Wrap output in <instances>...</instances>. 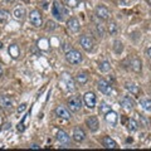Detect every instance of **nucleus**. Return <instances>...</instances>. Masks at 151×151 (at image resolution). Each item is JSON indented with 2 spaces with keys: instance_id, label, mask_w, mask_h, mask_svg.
I'll return each instance as SVG.
<instances>
[{
  "instance_id": "412c9836",
  "label": "nucleus",
  "mask_w": 151,
  "mask_h": 151,
  "mask_svg": "<svg viewBox=\"0 0 151 151\" xmlns=\"http://www.w3.org/2000/svg\"><path fill=\"white\" fill-rule=\"evenodd\" d=\"M25 9L24 8H15L14 9V12H13V15H14V18L15 19H18V20H23V19L25 18Z\"/></svg>"
},
{
  "instance_id": "f3484780",
  "label": "nucleus",
  "mask_w": 151,
  "mask_h": 151,
  "mask_svg": "<svg viewBox=\"0 0 151 151\" xmlns=\"http://www.w3.org/2000/svg\"><path fill=\"white\" fill-rule=\"evenodd\" d=\"M57 140H58L62 145H69V141H70L69 136L62 130H59L58 132H57Z\"/></svg>"
},
{
  "instance_id": "4be33fe9",
  "label": "nucleus",
  "mask_w": 151,
  "mask_h": 151,
  "mask_svg": "<svg viewBox=\"0 0 151 151\" xmlns=\"http://www.w3.org/2000/svg\"><path fill=\"white\" fill-rule=\"evenodd\" d=\"M87 81H88V76H87V73L79 72V73H77V76H76V82H77L78 84H81V86L86 84Z\"/></svg>"
},
{
  "instance_id": "4468645a",
  "label": "nucleus",
  "mask_w": 151,
  "mask_h": 151,
  "mask_svg": "<svg viewBox=\"0 0 151 151\" xmlns=\"http://www.w3.org/2000/svg\"><path fill=\"white\" fill-rule=\"evenodd\" d=\"M0 107L4 110H12L13 108V101L9 96H0Z\"/></svg>"
},
{
  "instance_id": "473e14b6",
  "label": "nucleus",
  "mask_w": 151,
  "mask_h": 151,
  "mask_svg": "<svg viewBox=\"0 0 151 151\" xmlns=\"http://www.w3.org/2000/svg\"><path fill=\"white\" fill-rule=\"evenodd\" d=\"M55 28H57V25H55L54 22H50L49 20L48 23H47V30H54Z\"/></svg>"
},
{
  "instance_id": "c85d7f7f",
  "label": "nucleus",
  "mask_w": 151,
  "mask_h": 151,
  "mask_svg": "<svg viewBox=\"0 0 151 151\" xmlns=\"http://www.w3.org/2000/svg\"><path fill=\"white\" fill-rule=\"evenodd\" d=\"M8 19H9V13L0 9V24H4V23H6Z\"/></svg>"
},
{
  "instance_id": "c756f323",
  "label": "nucleus",
  "mask_w": 151,
  "mask_h": 151,
  "mask_svg": "<svg viewBox=\"0 0 151 151\" xmlns=\"http://www.w3.org/2000/svg\"><path fill=\"white\" fill-rule=\"evenodd\" d=\"M108 111H111V107L108 106L106 102H102V103H101V106H100V112L103 113V115H106Z\"/></svg>"
},
{
  "instance_id": "5701e85b",
  "label": "nucleus",
  "mask_w": 151,
  "mask_h": 151,
  "mask_svg": "<svg viewBox=\"0 0 151 151\" xmlns=\"http://www.w3.org/2000/svg\"><path fill=\"white\" fill-rule=\"evenodd\" d=\"M9 54L12 55V58L17 59L19 55H20V50H19V47L17 44H12L9 45Z\"/></svg>"
},
{
  "instance_id": "a211bd4d",
  "label": "nucleus",
  "mask_w": 151,
  "mask_h": 151,
  "mask_svg": "<svg viewBox=\"0 0 151 151\" xmlns=\"http://www.w3.org/2000/svg\"><path fill=\"white\" fill-rule=\"evenodd\" d=\"M125 87H126L127 91H129L131 94H134V96H137V94L140 93L139 86L136 83H134V82H126L125 83Z\"/></svg>"
},
{
  "instance_id": "1a4fd4ad",
  "label": "nucleus",
  "mask_w": 151,
  "mask_h": 151,
  "mask_svg": "<svg viewBox=\"0 0 151 151\" xmlns=\"http://www.w3.org/2000/svg\"><path fill=\"white\" fill-rule=\"evenodd\" d=\"M83 100H84V103H86V106L88 108H94L96 107V96H94L93 92H87L83 96Z\"/></svg>"
},
{
  "instance_id": "72a5a7b5",
  "label": "nucleus",
  "mask_w": 151,
  "mask_h": 151,
  "mask_svg": "<svg viewBox=\"0 0 151 151\" xmlns=\"http://www.w3.org/2000/svg\"><path fill=\"white\" fill-rule=\"evenodd\" d=\"M24 120H25V117H24V119H23V121H22L20 124L18 125V127H17V129H18L19 131H24Z\"/></svg>"
},
{
  "instance_id": "58836bf2",
  "label": "nucleus",
  "mask_w": 151,
  "mask_h": 151,
  "mask_svg": "<svg viewBox=\"0 0 151 151\" xmlns=\"http://www.w3.org/2000/svg\"><path fill=\"white\" fill-rule=\"evenodd\" d=\"M146 1H147V4H149L150 6H151V0H146Z\"/></svg>"
},
{
  "instance_id": "bb28decb",
  "label": "nucleus",
  "mask_w": 151,
  "mask_h": 151,
  "mask_svg": "<svg viewBox=\"0 0 151 151\" xmlns=\"http://www.w3.org/2000/svg\"><path fill=\"white\" fill-rule=\"evenodd\" d=\"M98 68H100V70L101 72H110V69H111V65H110V63L107 62V60H103V62H101L100 63V65H98Z\"/></svg>"
},
{
  "instance_id": "b1692460",
  "label": "nucleus",
  "mask_w": 151,
  "mask_h": 151,
  "mask_svg": "<svg viewBox=\"0 0 151 151\" xmlns=\"http://www.w3.org/2000/svg\"><path fill=\"white\" fill-rule=\"evenodd\" d=\"M140 105L142 106L144 110L146 111H151V100H149V98H141L140 100Z\"/></svg>"
},
{
  "instance_id": "ddd939ff",
  "label": "nucleus",
  "mask_w": 151,
  "mask_h": 151,
  "mask_svg": "<svg viewBox=\"0 0 151 151\" xmlns=\"http://www.w3.org/2000/svg\"><path fill=\"white\" fill-rule=\"evenodd\" d=\"M121 106L127 111H131L135 107V101L130 96H124L121 98Z\"/></svg>"
},
{
  "instance_id": "4c0bfd02",
  "label": "nucleus",
  "mask_w": 151,
  "mask_h": 151,
  "mask_svg": "<svg viewBox=\"0 0 151 151\" xmlns=\"http://www.w3.org/2000/svg\"><path fill=\"white\" fill-rule=\"evenodd\" d=\"M147 54H149V57L151 58V48H149V49H147Z\"/></svg>"
},
{
  "instance_id": "cd10ccee",
  "label": "nucleus",
  "mask_w": 151,
  "mask_h": 151,
  "mask_svg": "<svg viewBox=\"0 0 151 151\" xmlns=\"http://www.w3.org/2000/svg\"><path fill=\"white\" fill-rule=\"evenodd\" d=\"M117 30H119V27H117V24L115 22H111L110 24H108V33H110L111 35H115Z\"/></svg>"
},
{
  "instance_id": "7ed1b4c3",
  "label": "nucleus",
  "mask_w": 151,
  "mask_h": 151,
  "mask_svg": "<svg viewBox=\"0 0 151 151\" xmlns=\"http://www.w3.org/2000/svg\"><path fill=\"white\" fill-rule=\"evenodd\" d=\"M68 108L72 112H78L82 108V100L78 96H73L68 100Z\"/></svg>"
},
{
  "instance_id": "423d86ee",
  "label": "nucleus",
  "mask_w": 151,
  "mask_h": 151,
  "mask_svg": "<svg viewBox=\"0 0 151 151\" xmlns=\"http://www.w3.org/2000/svg\"><path fill=\"white\" fill-rule=\"evenodd\" d=\"M79 43H81L82 45V48L86 50V52H91L93 49V39L91 37H88V35H83L81 38V40H79Z\"/></svg>"
},
{
  "instance_id": "7c9ffc66",
  "label": "nucleus",
  "mask_w": 151,
  "mask_h": 151,
  "mask_svg": "<svg viewBox=\"0 0 151 151\" xmlns=\"http://www.w3.org/2000/svg\"><path fill=\"white\" fill-rule=\"evenodd\" d=\"M64 3L67 4V6H69V8H76V6H78L79 0H64Z\"/></svg>"
},
{
  "instance_id": "f03ea898",
  "label": "nucleus",
  "mask_w": 151,
  "mask_h": 151,
  "mask_svg": "<svg viewBox=\"0 0 151 151\" xmlns=\"http://www.w3.org/2000/svg\"><path fill=\"white\" fill-rule=\"evenodd\" d=\"M65 58H67V60L70 63V64H79L82 62V54L79 53L78 50L76 49H69L67 53H65Z\"/></svg>"
},
{
  "instance_id": "ea45409f",
  "label": "nucleus",
  "mask_w": 151,
  "mask_h": 151,
  "mask_svg": "<svg viewBox=\"0 0 151 151\" xmlns=\"http://www.w3.org/2000/svg\"><path fill=\"white\" fill-rule=\"evenodd\" d=\"M5 1H8V3H13L14 0H5Z\"/></svg>"
},
{
  "instance_id": "f257e3e1",
  "label": "nucleus",
  "mask_w": 151,
  "mask_h": 151,
  "mask_svg": "<svg viewBox=\"0 0 151 151\" xmlns=\"http://www.w3.org/2000/svg\"><path fill=\"white\" fill-rule=\"evenodd\" d=\"M52 14H53V17L57 19V20L62 22L64 19V17L68 15V10L63 5H60L58 1H54L53 6H52Z\"/></svg>"
},
{
  "instance_id": "f704fd0d",
  "label": "nucleus",
  "mask_w": 151,
  "mask_h": 151,
  "mask_svg": "<svg viewBox=\"0 0 151 151\" xmlns=\"http://www.w3.org/2000/svg\"><path fill=\"white\" fill-rule=\"evenodd\" d=\"M25 108H27V103H23V105H20V106L18 107V112H19V113H22L23 111L25 110Z\"/></svg>"
},
{
  "instance_id": "6e6552de",
  "label": "nucleus",
  "mask_w": 151,
  "mask_h": 151,
  "mask_svg": "<svg viewBox=\"0 0 151 151\" xmlns=\"http://www.w3.org/2000/svg\"><path fill=\"white\" fill-rule=\"evenodd\" d=\"M67 28H68V30L70 33H78L79 29H81V24H79L78 19L70 18V19H68V22H67Z\"/></svg>"
},
{
  "instance_id": "aec40b11",
  "label": "nucleus",
  "mask_w": 151,
  "mask_h": 151,
  "mask_svg": "<svg viewBox=\"0 0 151 151\" xmlns=\"http://www.w3.org/2000/svg\"><path fill=\"white\" fill-rule=\"evenodd\" d=\"M130 67L131 69L134 70V72H140L141 68H142V63H141V60L139 58H132L131 62H130Z\"/></svg>"
},
{
  "instance_id": "2f4dec72",
  "label": "nucleus",
  "mask_w": 151,
  "mask_h": 151,
  "mask_svg": "<svg viewBox=\"0 0 151 151\" xmlns=\"http://www.w3.org/2000/svg\"><path fill=\"white\" fill-rule=\"evenodd\" d=\"M96 29H97L98 35H100L101 38L105 35V28H103V25H101V24H96Z\"/></svg>"
},
{
  "instance_id": "39448f33",
  "label": "nucleus",
  "mask_w": 151,
  "mask_h": 151,
  "mask_svg": "<svg viewBox=\"0 0 151 151\" xmlns=\"http://www.w3.org/2000/svg\"><path fill=\"white\" fill-rule=\"evenodd\" d=\"M29 20L30 23L34 27H40L43 24V18H42V14L38 12V10H33L30 12V15H29Z\"/></svg>"
},
{
  "instance_id": "20e7f679",
  "label": "nucleus",
  "mask_w": 151,
  "mask_h": 151,
  "mask_svg": "<svg viewBox=\"0 0 151 151\" xmlns=\"http://www.w3.org/2000/svg\"><path fill=\"white\" fill-rule=\"evenodd\" d=\"M98 91L102 92L103 94H111L112 91H113V87L111 83H108L107 81H105V79H101V81H98Z\"/></svg>"
},
{
  "instance_id": "9d476101",
  "label": "nucleus",
  "mask_w": 151,
  "mask_h": 151,
  "mask_svg": "<svg viewBox=\"0 0 151 151\" xmlns=\"http://www.w3.org/2000/svg\"><path fill=\"white\" fill-rule=\"evenodd\" d=\"M86 125H87V127L92 132H96L98 130V126H100L96 116H89V117H87V119H86Z\"/></svg>"
},
{
  "instance_id": "6ab92c4d",
  "label": "nucleus",
  "mask_w": 151,
  "mask_h": 151,
  "mask_svg": "<svg viewBox=\"0 0 151 151\" xmlns=\"http://www.w3.org/2000/svg\"><path fill=\"white\" fill-rule=\"evenodd\" d=\"M62 78H63V82L65 84V88H67L68 91H74L76 87H74V81H73V79L70 78L68 74H65V73L62 76Z\"/></svg>"
},
{
  "instance_id": "a19ab883",
  "label": "nucleus",
  "mask_w": 151,
  "mask_h": 151,
  "mask_svg": "<svg viewBox=\"0 0 151 151\" xmlns=\"http://www.w3.org/2000/svg\"><path fill=\"white\" fill-rule=\"evenodd\" d=\"M3 48V43H1V42H0V49H1Z\"/></svg>"
},
{
  "instance_id": "393cba45",
  "label": "nucleus",
  "mask_w": 151,
  "mask_h": 151,
  "mask_svg": "<svg viewBox=\"0 0 151 151\" xmlns=\"http://www.w3.org/2000/svg\"><path fill=\"white\" fill-rule=\"evenodd\" d=\"M137 129H139L137 122H136L135 120H129V122H127V130H129L130 132H135Z\"/></svg>"
},
{
  "instance_id": "0eeeda50",
  "label": "nucleus",
  "mask_w": 151,
  "mask_h": 151,
  "mask_svg": "<svg viewBox=\"0 0 151 151\" xmlns=\"http://www.w3.org/2000/svg\"><path fill=\"white\" fill-rule=\"evenodd\" d=\"M96 15L98 19H101V20H107V19L110 18V10H108L105 5H98L96 8Z\"/></svg>"
},
{
  "instance_id": "2eb2a0df",
  "label": "nucleus",
  "mask_w": 151,
  "mask_h": 151,
  "mask_svg": "<svg viewBox=\"0 0 151 151\" xmlns=\"http://www.w3.org/2000/svg\"><path fill=\"white\" fill-rule=\"evenodd\" d=\"M86 139V134L84 131L81 129V127H76L73 130V140L76 142H82V141Z\"/></svg>"
},
{
  "instance_id": "f8f14e48",
  "label": "nucleus",
  "mask_w": 151,
  "mask_h": 151,
  "mask_svg": "<svg viewBox=\"0 0 151 151\" xmlns=\"http://www.w3.org/2000/svg\"><path fill=\"white\" fill-rule=\"evenodd\" d=\"M105 120L107 121L108 125L111 126H116L117 125V121H119V116H117V113L115 111H108L106 115H105Z\"/></svg>"
},
{
  "instance_id": "e433bc0d",
  "label": "nucleus",
  "mask_w": 151,
  "mask_h": 151,
  "mask_svg": "<svg viewBox=\"0 0 151 151\" xmlns=\"http://www.w3.org/2000/svg\"><path fill=\"white\" fill-rule=\"evenodd\" d=\"M1 76H3V67H1V64H0V78H1Z\"/></svg>"
},
{
  "instance_id": "a878e982",
  "label": "nucleus",
  "mask_w": 151,
  "mask_h": 151,
  "mask_svg": "<svg viewBox=\"0 0 151 151\" xmlns=\"http://www.w3.org/2000/svg\"><path fill=\"white\" fill-rule=\"evenodd\" d=\"M113 50H115L117 54H121L122 50H124V44H122L120 40H115V43H113Z\"/></svg>"
},
{
  "instance_id": "c9c22d12",
  "label": "nucleus",
  "mask_w": 151,
  "mask_h": 151,
  "mask_svg": "<svg viewBox=\"0 0 151 151\" xmlns=\"http://www.w3.org/2000/svg\"><path fill=\"white\" fill-rule=\"evenodd\" d=\"M30 149H33V150H38V149H39V146L34 144V145H32V146H30Z\"/></svg>"
},
{
  "instance_id": "dca6fc26",
  "label": "nucleus",
  "mask_w": 151,
  "mask_h": 151,
  "mask_svg": "<svg viewBox=\"0 0 151 151\" xmlns=\"http://www.w3.org/2000/svg\"><path fill=\"white\" fill-rule=\"evenodd\" d=\"M102 145L105 146L106 149H117L119 147V145H117L116 141L111 137H108V136H105V137L102 139Z\"/></svg>"
},
{
  "instance_id": "9b49d317",
  "label": "nucleus",
  "mask_w": 151,
  "mask_h": 151,
  "mask_svg": "<svg viewBox=\"0 0 151 151\" xmlns=\"http://www.w3.org/2000/svg\"><path fill=\"white\" fill-rule=\"evenodd\" d=\"M55 115L59 117V119L63 120H69L70 119V112L68 108H65L64 106H58L55 108Z\"/></svg>"
}]
</instances>
